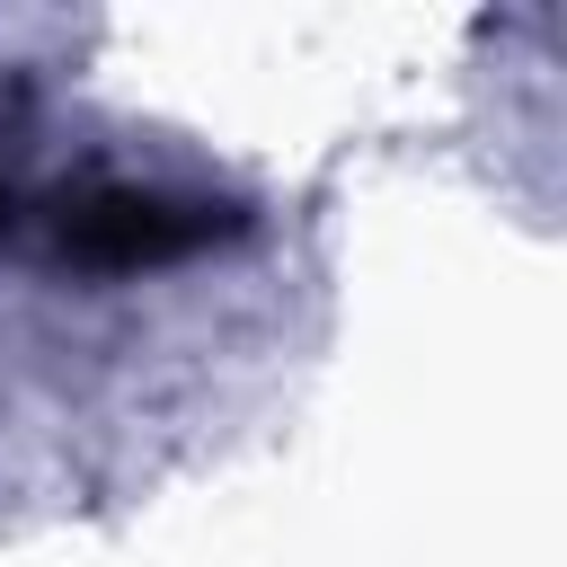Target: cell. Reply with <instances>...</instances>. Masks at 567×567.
Returning <instances> with one entry per match:
<instances>
[{
    "mask_svg": "<svg viewBox=\"0 0 567 567\" xmlns=\"http://www.w3.org/2000/svg\"><path fill=\"white\" fill-rule=\"evenodd\" d=\"M239 230L230 204L168 186V177H89L80 195H62L53 213V257L80 275H159L186 266L204 248H221Z\"/></svg>",
    "mask_w": 567,
    "mask_h": 567,
    "instance_id": "1",
    "label": "cell"
}]
</instances>
